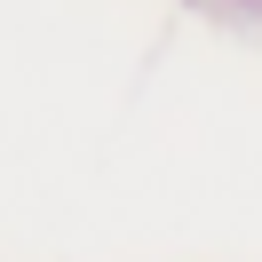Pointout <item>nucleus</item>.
Returning <instances> with one entry per match:
<instances>
[]
</instances>
